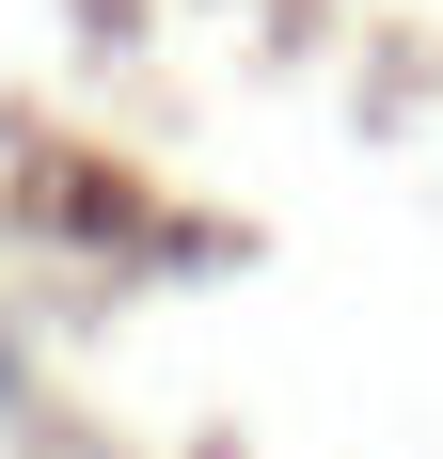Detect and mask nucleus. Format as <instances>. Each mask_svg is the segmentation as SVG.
I'll return each mask as SVG.
<instances>
[{
	"label": "nucleus",
	"mask_w": 443,
	"mask_h": 459,
	"mask_svg": "<svg viewBox=\"0 0 443 459\" xmlns=\"http://www.w3.org/2000/svg\"><path fill=\"white\" fill-rule=\"evenodd\" d=\"M16 396H32V365H16V317H0V412H16Z\"/></svg>",
	"instance_id": "f257e3e1"
}]
</instances>
